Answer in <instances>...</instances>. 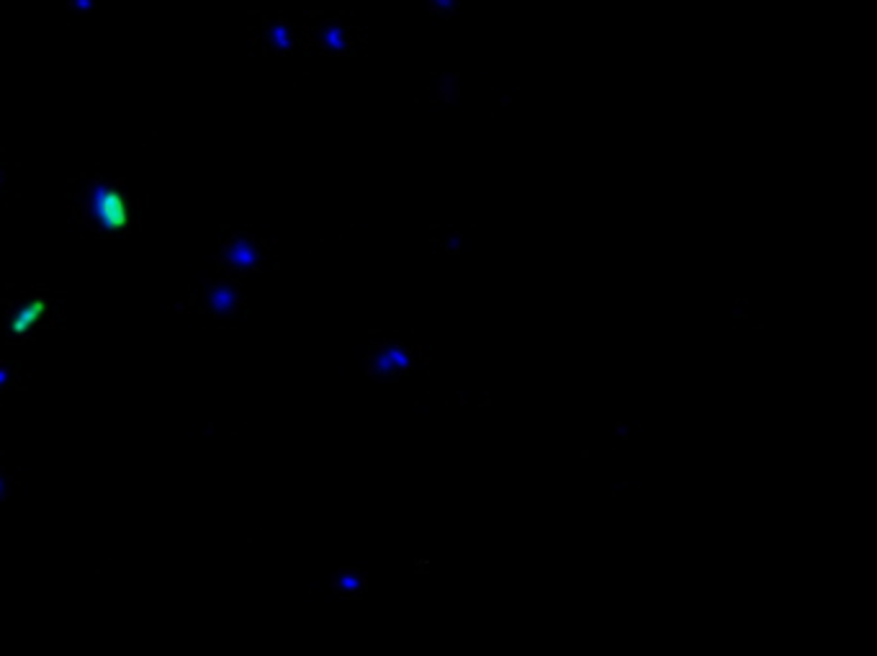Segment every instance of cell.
I'll return each mask as SVG.
<instances>
[{
	"label": "cell",
	"mask_w": 877,
	"mask_h": 656,
	"mask_svg": "<svg viewBox=\"0 0 877 656\" xmlns=\"http://www.w3.org/2000/svg\"><path fill=\"white\" fill-rule=\"evenodd\" d=\"M242 309H245V294H242V283L235 276L199 283L191 296V312L209 314L219 325L235 322Z\"/></svg>",
	"instance_id": "cell-1"
},
{
	"label": "cell",
	"mask_w": 877,
	"mask_h": 656,
	"mask_svg": "<svg viewBox=\"0 0 877 656\" xmlns=\"http://www.w3.org/2000/svg\"><path fill=\"white\" fill-rule=\"evenodd\" d=\"M420 361L422 350L399 338L373 340L368 350V371L384 381H397L404 374H412Z\"/></svg>",
	"instance_id": "cell-2"
},
{
	"label": "cell",
	"mask_w": 877,
	"mask_h": 656,
	"mask_svg": "<svg viewBox=\"0 0 877 656\" xmlns=\"http://www.w3.org/2000/svg\"><path fill=\"white\" fill-rule=\"evenodd\" d=\"M265 255H268V245L258 235H253V232H232V235L224 237L222 247H219L217 263L224 276L240 278L245 273L263 271Z\"/></svg>",
	"instance_id": "cell-3"
},
{
	"label": "cell",
	"mask_w": 877,
	"mask_h": 656,
	"mask_svg": "<svg viewBox=\"0 0 877 656\" xmlns=\"http://www.w3.org/2000/svg\"><path fill=\"white\" fill-rule=\"evenodd\" d=\"M250 44L258 52L286 57L294 55V49L299 47L301 39L294 21H289L281 13H260L250 21Z\"/></svg>",
	"instance_id": "cell-4"
},
{
	"label": "cell",
	"mask_w": 877,
	"mask_h": 656,
	"mask_svg": "<svg viewBox=\"0 0 877 656\" xmlns=\"http://www.w3.org/2000/svg\"><path fill=\"white\" fill-rule=\"evenodd\" d=\"M309 44L327 52V55H343L348 52L353 39H350V26L337 19H322L309 26Z\"/></svg>",
	"instance_id": "cell-5"
},
{
	"label": "cell",
	"mask_w": 877,
	"mask_h": 656,
	"mask_svg": "<svg viewBox=\"0 0 877 656\" xmlns=\"http://www.w3.org/2000/svg\"><path fill=\"white\" fill-rule=\"evenodd\" d=\"M332 587H335L337 595H343V597L361 595V592L366 590V574L358 572V569H343V572L335 574V579H332Z\"/></svg>",
	"instance_id": "cell-6"
},
{
	"label": "cell",
	"mask_w": 877,
	"mask_h": 656,
	"mask_svg": "<svg viewBox=\"0 0 877 656\" xmlns=\"http://www.w3.org/2000/svg\"><path fill=\"white\" fill-rule=\"evenodd\" d=\"M19 366L16 363H8V361H0V392L3 389H11V386L19 384Z\"/></svg>",
	"instance_id": "cell-7"
},
{
	"label": "cell",
	"mask_w": 877,
	"mask_h": 656,
	"mask_svg": "<svg viewBox=\"0 0 877 656\" xmlns=\"http://www.w3.org/2000/svg\"><path fill=\"white\" fill-rule=\"evenodd\" d=\"M13 489V476L6 466H0V500H6Z\"/></svg>",
	"instance_id": "cell-8"
},
{
	"label": "cell",
	"mask_w": 877,
	"mask_h": 656,
	"mask_svg": "<svg viewBox=\"0 0 877 656\" xmlns=\"http://www.w3.org/2000/svg\"><path fill=\"white\" fill-rule=\"evenodd\" d=\"M96 8V0H67V11L73 13H88Z\"/></svg>",
	"instance_id": "cell-9"
},
{
	"label": "cell",
	"mask_w": 877,
	"mask_h": 656,
	"mask_svg": "<svg viewBox=\"0 0 877 656\" xmlns=\"http://www.w3.org/2000/svg\"><path fill=\"white\" fill-rule=\"evenodd\" d=\"M6 178H8L6 168H3V165H0V188H3V183H6Z\"/></svg>",
	"instance_id": "cell-10"
}]
</instances>
